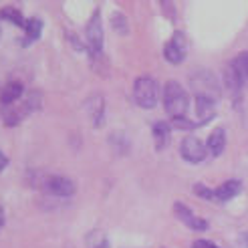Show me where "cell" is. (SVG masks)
<instances>
[{
  "label": "cell",
  "mask_w": 248,
  "mask_h": 248,
  "mask_svg": "<svg viewBox=\"0 0 248 248\" xmlns=\"http://www.w3.org/2000/svg\"><path fill=\"white\" fill-rule=\"evenodd\" d=\"M230 73L234 75L236 85L248 83V53H242L234 59V63L230 65Z\"/></svg>",
  "instance_id": "30bf717a"
},
{
  "label": "cell",
  "mask_w": 248,
  "mask_h": 248,
  "mask_svg": "<svg viewBox=\"0 0 248 248\" xmlns=\"http://www.w3.org/2000/svg\"><path fill=\"white\" fill-rule=\"evenodd\" d=\"M22 83H18V81H10V83H6L4 85V89H2V93H0V103H2L4 107H8V105H15L16 101H20L22 99Z\"/></svg>",
  "instance_id": "ba28073f"
},
{
  "label": "cell",
  "mask_w": 248,
  "mask_h": 248,
  "mask_svg": "<svg viewBox=\"0 0 248 248\" xmlns=\"http://www.w3.org/2000/svg\"><path fill=\"white\" fill-rule=\"evenodd\" d=\"M45 190L55 198H69L75 194V184L65 176H48L45 180Z\"/></svg>",
  "instance_id": "5b68a950"
},
{
  "label": "cell",
  "mask_w": 248,
  "mask_h": 248,
  "mask_svg": "<svg viewBox=\"0 0 248 248\" xmlns=\"http://www.w3.org/2000/svg\"><path fill=\"white\" fill-rule=\"evenodd\" d=\"M192 248H218L214 242H210V240H196L192 244Z\"/></svg>",
  "instance_id": "e0dca14e"
},
{
  "label": "cell",
  "mask_w": 248,
  "mask_h": 248,
  "mask_svg": "<svg viewBox=\"0 0 248 248\" xmlns=\"http://www.w3.org/2000/svg\"><path fill=\"white\" fill-rule=\"evenodd\" d=\"M157 95H159V89H157L155 79H152V77L135 79V83H133V99H135V103H138L140 107L154 109L157 105Z\"/></svg>",
  "instance_id": "7a4b0ae2"
},
{
  "label": "cell",
  "mask_w": 248,
  "mask_h": 248,
  "mask_svg": "<svg viewBox=\"0 0 248 248\" xmlns=\"http://www.w3.org/2000/svg\"><path fill=\"white\" fill-rule=\"evenodd\" d=\"M6 164H8V159H6V155L0 152V171H2L4 168H6Z\"/></svg>",
  "instance_id": "ac0fdd59"
},
{
  "label": "cell",
  "mask_w": 248,
  "mask_h": 248,
  "mask_svg": "<svg viewBox=\"0 0 248 248\" xmlns=\"http://www.w3.org/2000/svg\"><path fill=\"white\" fill-rule=\"evenodd\" d=\"M0 18H6V20H10V22L18 24V27H27V20L22 18L20 10L12 8V6H6V8H2V10H0Z\"/></svg>",
  "instance_id": "5bb4252c"
},
{
  "label": "cell",
  "mask_w": 248,
  "mask_h": 248,
  "mask_svg": "<svg viewBox=\"0 0 248 248\" xmlns=\"http://www.w3.org/2000/svg\"><path fill=\"white\" fill-rule=\"evenodd\" d=\"M242 190V184L240 180H228L220 186V188L214 190V200H220V202H228L232 200L234 196H238Z\"/></svg>",
  "instance_id": "9c48e42d"
},
{
  "label": "cell",
  "mask_w": 248,
  "mask_h": 248,
  "mask_svg": "<svg viewBox=\"0 0 248 248\" xmlns=\"http://www.w3.org/2000/svg\"><path fill=\"white\" fill-rule=\"evenodd\" d=\"M180 154H182V157L186 159V162L200 164L208 154V147L198 138H194V135H188V138H184L182 143H180Z\"/></svg>",
  "instance_id": "3957f363"
},
{
  "label": "cell",
  "mask_w": 248,
  "mask_h": 248,
  "mask_svg": "<svg viewBox=\"0 0 248 248\" xmlns=\"http://www.w3.org/2000/svg\"><path fill=\"white\" fill-rule=\"evenodd\" d=\"M87 45H89V51L93 55H99L103 48V27H101V16H99V10L91 16L89 24H87Z\"/></svg>",
  "instance_id": "277c9868"
},
{
  "label": "cell",
  "mask_w": 248,
  "mask_h": 248,
  "mask_svg": "<svg viewBox=\"0 0 248 248\" xmlns=\"http://www.w3.org/2000/svg\"><path fill=\"white\" fill-rule=\"evenodd\" d=\"M164 57L170 61V63H173V65L182 63V61L186 59V36H184V32H176L166 43Z\"/></svg>",
  "instance_id": "8992f818"
},
{
  "label": "cell",
  "mask_w": 248,
  "mask_h": 248,
  "mask_svg": "<svg viewBox=\"0 0 248 248\" xmlns=\"http://www.w3.org/2000/svg\"><path fill=\"white\" fill-rule=\"evenodd\" d=\"M206 147H208V152L212 155H220L222 152H224V147H226V133H224V129H214L212 133H210Z\"/></svg>",
  "instance_id": "8fae6325"
},
{
  "label": "cell",
  "mask_w": 248,
  "mask_h": 248,
  "mask_svg": "<svg viewBox=\"0 0 248 248\" xmlns=\"http://www.w3.org/2000/svg\"><path fill=\"white\" fill-rule=\"evenodd\" d=\"M173 210H176V216H178L188 228H192V230H208V222H206L204 218H198L188 206H184V204L178 202L176 206H173Z\"/></svg>",
  "instance_id": "52a82bcc"
},
{
  "label": "cell",
  "mask_w": 248,
  "mask_h": 248,
  "mask_svg": "<svg viewBox=\"0 0 248 248\" xmlns=\"http://www.w3.org/2000/svg\"><path fill=\"white\" fill-rule=\"evenodd\" d=\"M188 93L184 91V87L178 81H168L164 87V107L168 111V115L173 119H182L188 111Z\"/></svg>",
  "instance_id": "6da1fadb"
},
{
  "label": "cell",
  "mask_w": 248,
  "mask_h": 248,
  "mask_svg": "<svg viewBox=\"0 0 248 248\" xmlns=\"http://www.w3.org/2000/svg\"><path fill=\"white\" fill-rule=\"evenodd\" d=\"M194 192L200 196V198H204V200H214V190H208L206 186H202V184H196L194 186Z\"/></svg>",
  "instance_id": "2e32d148"
},
{
  "label": "cell",
  "mask_w": 248,
  "mask_h": 248,
  "mask_svg": "<svg viewBox=\"0 0 248 248\" xmlns=\"http://www.w3.org/2000/svg\"><path fill=\"white\" fill-rule=\"evenodd\" d=\"M2 226H4V210L0 208V230H2Z\"/></svg>",
  "instance_id": "d6986e66"
},
{
  "label": "cell",
  "mask_w": 248,
  "mask_h": 248,
  "mask_svg": "<svg viewBox=\"0 0 248 248\" xmlns=\"http://www.w3.org/2000/svg\"><path fill=\"white\" fill-rule=\"evenodd\" d=\"M154 140H155L157 150H164L168 140H170V125L166 121H157L154 125Z\"/></svg>",
  "instance_id": "4fadbf2b"
},
{
  "label": "cell",
  "mask_w": 248,
  "mask_h": 248,
  "mask_svg": "<svg viewBox=\"0 0 248 248\" xmlns=\"http://www.w3.org/2000/svg\"><path fill=\"white\" fill-rule=\"evenodd\" d=\"M95 248H109V244H107V242H105V240H103V242H101V244H97V246H95Z\"/></svg>",
  "instance_id": "ffe728a7"
},
{
  "label": "cell",
  "mask_w": 248,
  "mask_h": 248,
  "mask_svg": "<svg viewBox=\"0 0 248 248\" xmlns=\"http://www.w3.org/2000/svg\"><path fill=\"white\" fill-rule=\"evenodd\" d=\"M111 27H113L119 34H125L127 32V20H125V16H123L121 12H113V15H111Z\"/></svg>",
  "instance_id": "9a60e30c"
},
{
  "label": "cell",
  "mask_w": 248,
  "mask_h": 248,
  "mask_svg": "<svg viewBox=\"0 0 248 248\" xmlns=\"http://www.w3.org/2000/svg\"><path fill=\"white\" fill-rule=\"evenodd\" d=\"M41 32H43V20L41 18H29L27 20V27H24V34H27V36H24L22 45L27 46V45L34 43L41 36Z\"/></svg>",
  "instance_id": "7c38bea8"
}]
</instances>
